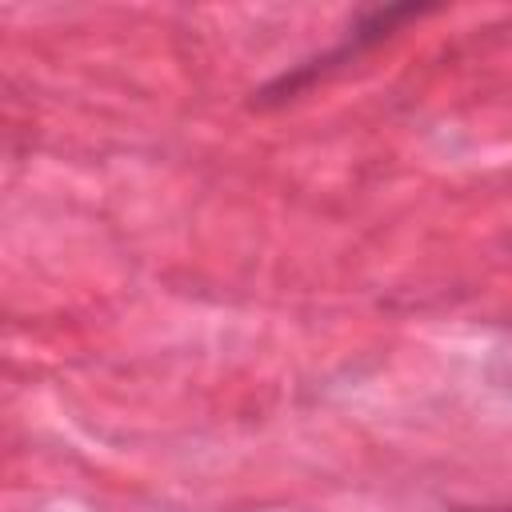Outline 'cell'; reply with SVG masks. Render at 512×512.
I'll use <instances>...</instances> for the list:
<instances>
[{"mask_svg":"<svg viewBox=\"0 0 512 512\" xmlns=\"http://www.w3.org/2000/svg\"><path fill=\"white\" fill-rule=\"evenodd\" d=\"M492 380H496V388H504V392L512 396V344L496 352V360H492Z\"/></svg>","mask_w":512,"mask_h":512,"instance_id":"obj_1","label":"cell"},{"mask_svg":"<svg viewBox=\"0 0 512 512\" xmlns=\"http://www.w3.org/2000/svg\"><path fill=\"white\" fill-rule=\"evenodd\" d=\"M484 512H512V508H484Z\"/></svg>","mask_w":512,"mask_h":512,"instance_id":"obj_2","label":"cell"}]
</instances>
